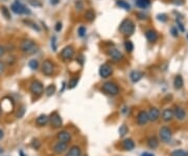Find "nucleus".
<instances>
[{
	"label": "nucleus",
	"mask_w": 188,
	"mask_h": 156,
	"mask_svg": "<svg viewBox=\"0 0 188 156\" xmlns=\"http://www.w3.org/2000/svg\"><path fill=\"white\" fill-rule=\"evenodd\" d=\"M48 122H49V118H48L46 114H41V115H39L36 119V124L38 126H40V127L45 126Z\"/></svg>",
	"instance_id": "21"
},
{
	"label": "nucleus",
	"mask_w": 188,
	"mask_h": 156,
	"mask_svg": "<svg viewBox=\"0 0 188 156\" xmlns=\"http://www.w3.org/2000/svg\"><path fill=\"white\" fill-rule=\"evenodd\" d=\"M12 11L16 14H19V15H22V14H30V11L25 8V5H23L22 3H20L19 1H16L15 3L12 5Z\"/></svg>",
	"instance_id": "7"
},
{
	"label": "nucleus",
	"mask_w": 188,
	"mask_h": 156,
	"mask_svg": "<svg viewBox=\"0 0 188 156\" xmlns=\"http://www.w3.org/2000/svg\"><path fill=\"white\" fill-rule=\"evenodd\" d=\"M147 146H148V148L153 149V150L157 149L158 146H159V141H158L157 137H155V136H151V137L147 140Z\"/></svg>",
	"instance_id": "23"
},
{
	"label": "nucleus",
	"mask_w": 188,
	"mask_h": 156,
	"mask_svg": "<svg viewBox=\"0 0 188 156\" xmlns=\"http://www.w3.org/2000/svg\"><path fill=\"white\" fill-rule=\"evenodd\" d=\"M176 21H177L178 27H179L180 30H181V31H185V28H184V25H183V23H182L181 21H180L179 19H178V18H177V20H176Z\"/></svg>",
	"instance_id": "42"
},
{
	"label": "nucleus",
	"mask_w": 188,
	"mask_h": 156,
	"mask_svg": "<svg viewBox=\"0 0 188 156\" xmlns=\"http://www.w3.org/2000/svg\"><path fill=\"white\" fill-rule=\"evenodd\" d=\"M121 146H122V148L124 149V150L132 151L134 148H135V143H134V140H132V138H126V140H122Z\"/></svg>",
	"instance_id": "17"
},
{
	"label": "nucleus",
	"mask_w": 188,
	"mask_h": 156,
	"mask_svg": "<svg viewBox=\"0 0 188 156\" xmlns=\"http://www.w3.org/2000/svg\"><path fill=\"white\" fill-rule=\"evenodd\" d=\"M148 118H150L151 122H157L160 118V111L158 108H151L148 111Z\"/></svg>",
	"instance_id": "15"
},
{
	"label": "nucleus",
	"mask_w": 188,
	"mask_h": 156,
	"mask_svg": "<svg viewBox=\"0 0 188 156\" xmlns=\"http://www.w3.org/2000/svg\"><path fill=\"white\" fill-rule=\"evenodd\" d=\"M175 118V114H174V110L172 109H164L162 112V119L164 122H169L172 121V118Z\"/></svg>",
	"instance_id": "16"
},
{
	"label": "nucleus",
	"mask_w": 188,
	"mask_h": 156,
	"mask_svg": "<svg viewBox=\"0 0 188 156\" xmlns=\"http://www.w3.org/2000/svg\"><path fill=\"white\" fill-rule=\"evenodd\" d=\"M118 132H119V134H120L121 137H123V136L126 135V134H128V127H126V125L120 126V128H119Z\"/></svg>",
	"instance_id": "35"
},
{
	"label": "nucleus",
	"mask_w": 188,
	"mask_h": 156,
	"mask_svg": "<svg viewBox=\"0 0 188 156\" xmlns=\"http://www.w3.org/2000/svg\"><path fill=\"white\" fill-rule=\"evenodd\" d=\"M23 22L26 24V25H28L29 27H31L33 30H35L37 31H40V27L38 26V24L35 23L34 21H31V20H27V19H25V20H23Z\"/></svg>",
	"instance_id": "26"
},
{
	"label": "nucleus",
	"mask_w": 188,
	"mask_h": 156,
	"mask_svg": "<svg viewBox=\"0 0 188 156\" xmlns=\"http://www.w3.org/2000/svg\"><path fill=\"white\" fill-rule=\"evenodd\" d=\"M19 154H20V156H25V155H24V153L22 152V151H20V153H19Z\"/></svg>",
	"instance_id": "53"
},
{
	"label": "nucleus",
	"mask_w": 188,
	"mask_h": 156,
	"mask_svg": "<svg viewBox=\"0 0 188 156\" xmlns=\"http://www.w3.org/2000/svg\"><path fill=\"white\" fill-rule=\"evenodd\" d=\"M1 13H2V15L5 17V19L11 20V14H9V11L6 6H1Z\"/></svg>",
	"instance_id": "32"
},
{
	"label": "nucleus",
	"mask_w": 188,
	"mask_h": 156,
	"mask_svg": "<svg viewBox=\"0 0 188 156\" xmlns=\"http://www.w3.org/2000/svg\"><path fill=\"white\" fill-rule=\"evenodd\" d=\"M4 53H5V48H4L3 46H1V45H0V58H1V57H3V56H4Z\"/></svg>",
	"instance_id": "45"
},
{
	"label": "nucleus",
	"mask_w": 188,
	"mask_h": 156,
	"mask_svg": "<svg viewBox=\"0 0 188 156\" xmlns=\"http://www.w3.org/2000/svg\"><path fill=\"white\" fill-rule=\"evenodd\" d=\"M75 8H76L77 11H82V9H84V3H83L82 0H77V1H75Z\"/></svg>",
	"instance_id": "37"
},
{
	"label": "nucleus",
	"mask_w": 188,
	"mask_h": 156,
	"mask_svg": "<svg viewBox=\"0 0 188 156\" xmlns=\"http://www.w3.org/2000/svg\"><path fill=\"white\" fill-rule=\"evenodd\" d=\"M101 90L105 92V93L109 94L111 96H117L119 93V88L118 86L113 82H106L101 87Z\"/></svg>",
	"instance_id": "2"
},
{
	"label": "nucleus",
	"mask_w": 188,
	"mask_h": 156,
	"mask_svg": "<svg viewBox=\"0 0 188 156\" xmlns=\"http://www.w3.org/2000/svg\"><path fill=\"white\" fill-rule=\"evenodd\" d=\"M1 112H2V109H1V107H0V115H1Z\"/></svg>",
	"instance_id": "55"
},
{
	"label": "nucleus",
	"mask_w": 188,
	"mask_h": 156,
	"mask_svg": "<svg viewBox=\"0 0 188 156\" xmlns=\"http://www.w3.org/2000/svg\"><path fill=\"white\" fill-rule=\"evenodd\" d=\"M138 16H141V17H139V18H140V19H146V16H145V15H143V14H140V13H139V14H138Z\"/></svg>",
	"instance_id": "50"
},
{
	"label": "nucleus",
	"mask_w": 188,
	"mask_h": 156,
	"mask_svg": "<svg viewBox=\"0 0 188 156\" xmlns=\"http://www.w3.org/2000/svg\"><path fill=\"white\" fill-rule=\"evenodd\" d=\"M119 31L124 36H131L133 35L134 31H135V24L131 19H126L121 22L120 26H119Z\"/></svg>",
	"instance_id": "1"
},
{
	"label": "nucleus",
	"mask_w": 188,
	"mask_h": 156,
	"mask_svg": "<svg viewBox=\"0 0 188 156\" xmlns=\"http://www.w3.org/2000/svg\"><path fill=\"white\" fill-rule=\"evenodd\" d=\"M136 5L141 9H146L150 5V0H136Z\"/></svg>",
	"instance_id": "27"
},
{
	"label": "nucleus",
	"mask_w": 188,
	"mask_h": 156,
	"mask_svg": "<svg viewBox=\"0 0 188 156\" xmlns=\"http://www.w3.org/2000/svg\"><path fill=\"white\" fill-rule=\"evenodd\" d=\"M159 136L161 138V140L165 143H169L172 141V132L168 127L164 126L159 130Z\"/></svg>",
	"instance_id": "4"
},
{
	"label": "nucleus",
	"mask_w": 188,
	"mask_h": 156,
	"mask_svg": "<svg viewBox=\"0 0 188 156\" xmlns=\"http://www.w3.org/2000/svg\"><path fill=\"white\" fill-rule=\"evenodd\" d=\"M172 3L175 4V5H183L184 4V0H172Z\"/></svg>",
	"instance_id": "39"
},
{
	"label": "nucleus",
	"mask_w": 188,
	"mask_h": 156,
	"mask_svg": "<svg viewBox=\"0 0 188 156\" xmlns=\"http://www.w3.org/2000/svg\"><path fill=\"white\" fill-rule=\"evenodd\" d=\"M79 35L80 37H84L85 34H86V27H84V26H80V27H79Z\"/></svg>",
	"instance_id": "38"
},
{
	"label": "nucleus",
	"mask_w": 188,
	"mask_h": 156,
	"mask_svg": "<svg viewBox=\"0 0 188 156\" xmlns=\"http://www.w3.org/2000/svg\"><path fill=\"white\" fill-rule=\"evenodd\" d=\"M55 89H57L55 85H53V84L48 85V86L46 87V89H45V93H46V96H53V94H55Z\"/></svg>",
	"instance_id": "25"
},
{
	"label": "nucleus",
	"mask_w": 188,
	"mask_h": 156,
	"mask_svg": "<svg viewBox=\"0 0 188 156\" xmlns=\"http://www.w3.org/2000/svg\"><path fill=\"white\" fill-rule=\"evenodd\" d=\"M172 36H174V37H178V36H179V34H178V31H177V28H176V27L172 28Z\"/></svg>",
	"instance_id": "46"
},
{
	"label": "nucleus",
	"mask_w": 188,
	"mask_h": 156,
	"mask_svg": "<svg viewBox=\"0 0 188 156\" xmlns=\"http://www.w3.org/2000/svg\"><path fill=\"white\" fill-rule=\"evenodd\" d=\"M143 77V74L139 70H133V71L130 74V78H131V81L133 83H137L142 79Z\"/></svg>",
	"instance_id": "19"
},
{
	"label": "nucleus",
	"mask_w": 188,
	"mask_h": 156,
	"mask_svg": "<svg viewBox=\"0 0 188 156\" xmlns=\"http://www.w3.org/2000/svg\"><path fill=\"white\" fill-rule=\"evenodd\" d=\"M112 67L111 65L109 64H102L101 67H99V75L102 78V79H107V78H109L110 75L112 74Z\"/></svg>",
	"instance_id": "10"
},
{
	"label": "nucleus",
	"mask_w": 188,
	"mask_h": 156,
	"mask_svg": "<svg viewBox=\"0 0 188 156\" xmlns=\"http://www.w3.org/2000/svg\"><path fill=\"white\" fill-rule=\"evenodd\" d=\"M150 118H148V112H146L144 110L140 111L137 115V124L139 126H144L148 123Z\"/></svg>",
	"instance_id": "11"
},
{
	"label": "nucleus",
	"mask_w": 188,
	"mask_h": 156,
	"mask_svg": "<svg viewBox=\"0 0 188 156\" xmlns=\"http://www.w3.org/2000/svg\"><path fill=\"white\" fill-rule=\"evenodd\" d=\"M73 55H74V48L71 45L65 46L62 49V52H61V57L65 61H69L70 59H72Z\"/></svg>",
	"instance_id": "8"
},
{
	"label": "nucleus",
	"mask_w": 188,
	"mask_h": 156,
	"mask_svg": "<svg viewBox=\"0 0 188 156\" xmlns=\"http://www.w3.org/2000/svg\"><path fill=\"white\" fill-rule=\"evenodd\" d=\"M77 83H79V79H76V78H74V79H71L69 81V83H68V88L73 89L77 85Z\"/></svg>",
	"instance_id": "33"
},
{
	"label": "nucleus",
	"mask_w": 188,
	"mask_h": 156,
	"mask_svg": "<svg viewBox=\"0 0 188 156\" xmlns=\"http://www.w3.org/2000/svg\"><path fill=\"white\" fill-rule=\"evenodd\" d=\"M174 114H175V118L179 121H183L186 118V111L182 108V107H177L174 111Z\"/></svg>",
	"instance_id": "18"
},
{
	"label": "nucleus",
	"mask_w": 188,
	"mask_h": 156,
	"mask_svg": "<svg viewBox=\"0 0 188 156\" xmlns=\"http://www.w3.org/2000/svg\"><path fill=\"white\" fill-rule=\"evenodd\" d=\"M3 136H4V133H3V131L0 129V140H2L3 138Z\"/></svg>",
	"instance_id": "51"
},
{
	"label": "nucleus",
	"mask_w": 188,
	"mask_h": 156,
	"mask_svg": "<svg viewBox=\"0 0 188 156\" xmlns=\"http://www.w3.org/2000/svg\"><path fill=\"white\" fill-rule=\"evenodd\" d=\"M31 147H33L34 149H36V150H38V149H40V147H41V143L38 140H34L33 141H31Z\"/></svg>",
	"instance_id": "36"
},
{
	"label": "nucleus",
	"mask_w": 188,
	"mask_h": 156,
	"mask_svg": "<svg viewBox=\"0 0 188 156\" xmlns=\"http://www.w3.org/2000/svg\"><path fill=\"white\" fill-rule=\"evenodd\" d=\"M55 40H57V38L55 37H52L51 38V46H52L53 49H57V42H55Z\"/></svg>",
	"instance_id": "43"
},
{
	"label": "nucleus",
	"mask_w": 188,
	"mask_h": 156,
	"mask_svg": "<svg viewBox=\"0 0 188 156\" xmlns=\"http://www.w3.org/2000/svg\"><path fill=\"white\" fill-rule=\"evenodd\" d=\"M61 30H62V23L58 22V23H57V26H55V31H60Z\"/></svg>",
	"instance_id": "48"
},
{
	"label": "nucleus",
	"mask_w": 188,
	"mask_h": 156,
	"mask_svg": "<svg viewBox=\"0 0 188 156\" xmlns=\"http://www.w3.org/2000/svg\"><path fill=\"white\" fill-rule=\"evenodd\" d=\"M2 152H3V149H2V148H0V153H2Z\"/></svg>",
	"instance_id": "54"
},
{
	"label": "nucleus",
	"mask_w": 188,
	"mask_h": 156,
	"mask_svg": "<svg viewBox=\"0 0 188 156\" xmlns=\"http://www.w3.org/2000/svg\"><path fill=\"white\" fill-rule=\"evenodd\" d=\"M50 3L51 4H57V3H59V0H50Z\"/></svg>",
	"instance_id": "52"
},
{
	"label": "nucleus",
	"mask_w": 188,
	"mask_h": 156,
	"mask_svg": "<svg viewBox=\"0 0 188 156\" xmlns=\"http://www.w3.org/2000/svg\"><path fill=\"white\" fill-rule=\"evenodd\" d=\"M65 156H82V150L79 146H72Z\"/></svg>",
	"instance_id": "20"
},
{
	"label": "nucleus",
	"mask_w": 188,
	"mask_h": 156,
	"mask_svg": "<svg viewBox=\"0 0 188 156\" xmlns=\"http://www.w3.org/2000/svg\"><path fill=\"white\" fill-rule=\"evenodd\" d=\"M141 156H155L153 154V153H148V152H144L141 154Z\"/></svg>",
	"instance_id": "49"
},
{
	"label": "nucleus",
	"mask_w": 188,
	"mask_h": 156,
	"mask_svg": "<svg viewBox=\"0 0 188 156\" xmlns=\"http://www.w3.org/2000/svg\"><path fill=\"white\" fill-rule=\"evenodd\" d=\"M85 18L87 19L88 21H93L95 19V13L94 11H92V9H88V11H86V13H85Z\"/></svg>",
	"instance_id": "29"
},
{
	"label": "nucleus",
	"mask_w": 188,
	"mask_h": 156,
	"mask_svg": "<svg viewBox=\"0 0 188 156\" xmlns=\"http://www.w3.org/2000/svg\"><path fill=\"white\" fill-rule=\"evenodd\" d=\"M53 69H55V65L50 60H45L42 64V71L45 75H51L53 74Z\"/></svg>",
	"instance_id": "9"
},
{
	"label": "nucleus",
	"mask_w": 188,
	"mask_h": 156,
	"mask_svg": "<svg viewBox=\"0 0 188 156\" xmlns=\"http://www.w3.org/2000/svg\"><path fill=\"white\" fill-rule=\"evenodd\" d=\"M57 137L60 141H64V143H68L70 140H71V133L68 132V131H66V130H62L58 133Z\"/></svg>",
	"instance_id": "14"
},
{
	"label": "nucleus",
	"mask_w": 188,
	"mask_h": 156,
	"mask_svg": "<svg viewBox=\"0 0 188 156\" xmlns=\"http://www.w3.org/2000/svg\"><path fill=\"white\" fill-rule=\"evenodd\" d=\"M116 3H117V5L120 6L121 9H126V11H130L131 9V5L126 1H124V0H117Z\"/></svg>",
	"instance_id": "28"
},
{
	"label": "nucleus",
	"mask_w": 188,
	"mask_h": 156,
	"mask_svg": "<svg viewBox=\"0 0 188 156\" xmlns=\"http://www.w3.org/2000/svg\"><path fill=\"white\" fill-rule=\"evenodd\" d=\"M49 122H50V125L53 127L55 129H59L61 128L63 125V121H62V118L61 115L58 113V112H52L49 116Z\"/></svg>",
	"instance_id": "6"
},
{
	"label": "nucleus",
	"mask_w": 188,
	"mask_h": 156,
	"mask_svg": "<svg viewBox=\"0 0 188 156\" xmlns=\"http://www.w3.org/2000/svg\"><path fill=\"white\" fill-rule=\"evenodd\" d=\"M109 56L111 57L113 62H119V61H121L123 58L122 53L119 52L118 49H116V48H111V49L109 50Z\"/></svg>",
	"instance_id": "13"
},
{
	"label": "nucleus",
	"mask_w": 188,
	"mask_h": 156,
	"mask_svg": "<svg viewBox=\"0 0 188 156\" xmlns=\"http://www.w3.org/2000/svg\"><path fill=\"white\" fill-rule=\"evenodd\" d=\"M4 69H5V65H4V63L0 62V75L4 72Z\"/></svg>",
	"instance_id": "44"
},
{
	"label": "nucleus",
	"mask_w": 188,
	"mask_h": 156,
	"mask_svg": "<svg viewBox=\"0 0 188 156\" xmlns=\"http://www.w3.org/2000/svg\"><path fill=\"white\" fill-rule=\"evenodd\" d=\"M20 48L23 53H28V55H31V53H35L38 49V46L35 44V42L31 40H24L22 41Z\"/></svg>",
	"instance_id": "3"
},
{
	"label": "nucleus",
	"mask_w": 188,
	"mask_h": 156,
	"mask_svg": "<svg viewBox=\"0 0 188 156\" xmlns=\"http://www.w3.org/2000/svg\"><path fill=\"white\" fill-rule=\"evenodd\" d=\"M29 3H30L31 5H34V6H41L42 5L41 2H39L38 0H29Z\"/></svg>",
	"instance_id": "41"
},
{
	"label": "nucleus",
	"mask_w": 188,
	"mask_h": 156,
	"mask_svg": "<svg viewBox=\"0 0 188 156\" xmlns=\"http://www.w3.org/2000/svg\"><path fill=\"white\" fill-rule=\"evenodd\" d=\"M68 149V145L67 143H64V141H60L59 140L55 146H53V152L55 154H62L65 151H67Z\"/></svg>",
	"instance_id": "12"
},
{
	"label": "nucleus",
	"mask_w": 188,
	"mask_h": 156,
	"mask_svg": "<svg viewBox=\"0 0 188 156\" xmlns=\"http://www.w3.org/2000/svg\"><path fill=\"white\" fill-rule=\"evenodd\" d=\"M28 65L33 70H36V69H38V67H39V62L37 60H30L28 63Z\"/></svg>",
	"instance_id": "34"
},
{
	"label": "nucleus",
	"mask_w": 188,
	"mask_h": 156,
	"mask_svg": "<svg viewBox=\"0 0 188 156\" xmlns=\"http://www.w3.org/2000/svg\"><path fill=\"white\" fill-rule=\"evenodd\" d=\"M23 114H24V108H21L20 112H18V113H17V118H21L22 116H23Z\"/></svg>",
	"instance_id": "47"
},
{
	"label": "nucleus",
	"mask_w": 188,
	"mask_h": 156,
	"mask_svg": "<svg viewBox=\"0 0 188 156\" xmlns=\"http://www.w3.org/2000/svg\"><path fill=\"white\" fill-rule=\"evenodd\" d=\"M158 20L159 21H162V22H165V21L167 20V17H166V15H165V14H161V15H158Z\"/></svg>",
	"instance_id": "40"
},
{
	"label": "nucleus",
	"mask_w": 188,
	"mask_h": 156,
	"mask_svg": "<svg viewBox=\"0 0 188 156\" xmlns=\"http://www.w3.org/2000/svg\"><path fill=\"white\" fill-rule=\"evenodd\" d=\"M184 85V81H183V78L180 74H178L174 80V87L176 89H181Z\"/></svg>",
	"instance_id": "24"
},
{
	"label": "nucleus",
	"mask_w": 188,
	"mask_h": 156,
	"mask_svg": "<svg viewBox=\"0 0 188 156\" xmlns=\"http://www.w3.org/2000/svg\"><path fill=\"white\" fill-rule=\"evenodd\" d=\"M30 92L36 96H40L44 93L43 84L40 81H33L30 83Z\"/></svg>",
	"instance_id": "5"
},
{
	"label": "nucleus",
	"mask_w": 188,
	"mask_h": 156,
	"mask_svg": "<svg viewBox=\"0 0 188 156\" xmlns=\"http://www.w3.org/2000/svg\"><path fill=\"white\" fill-rule=\"evenodd\" d=\"M170 156H188V152L185 150H182V149H179V150H175L170 153Z\"/></svg>",
	"instance_id": "30"
},
{
	"label": "nucleus",
	"mask_w": 188,
	"mask_h": 156,
	"mask_svg": "<svg viewBox=\"0 0 188 156\" xmlns=\"http://www.w3.org/2000/svg\"><path fill=\"white\" fill-rule=\"evenodd\" d=\"M124 47H126V50L129 53H132L134 50V44L133 42L130 40H126V42H124Z\"/></svg>",
	"instance_id": "31"
},
{
	"label": "nucleus",
	"mask_w": 188,
	"mask_h": 156,
	"mask_svg": "<svg viewBox=\"0 0 188 156\" xmlns=\"http://www.w3.org/2000/svg\"><path fill=\"white\" fill-rule=\"evenodd\" d=\"M145 37L146 39H147L150 42H156L157 41V39H158V35H157V33H156L155 31H153V30H150V31H147L145 33Z\"/></svg>",
	"instance_id": "22"
}]
</instances>
